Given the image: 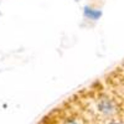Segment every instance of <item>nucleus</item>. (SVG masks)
I'll list each match as a JSON object with an SVG mask.
<instances>
[{
    "label": "nucleus",
    "instance_id": "f03ea898",
    "mask_svg": "<svg viewBox=\"0 0 124 124\" xmlns=\"http://www.w3.org/2000/svg\"><path fill=\"white\" fill-rule=\"evenodd\" d=\"M66 124H77L76 122H73V120H70V122H67Z\"/></svg>",
    "mask_w": 124,
    "mask_h": 124
},
{
    "label": "nucleus",
    "instance_id": "f257e3e1",
    "mask_svg": "<svg viewBox=\"0 0 124 124\" xmlns=\"http://www.w3.org/2000/svg\"><path fill=\"white\" fill-rule=\"evenodd\" d=\"M83 15H85V17L88 19V20L97 21V20H99L101 16H102V10H99V9H93V8H91V6H85Z\"/></svg>",
    "mask_w": 124,
    "mask_h": 124
},
{
    "label": "nucleus",
    "instance_id": "7ed1b4c3",
    "mask_svg": "<svg viewBox=\"0 0 124 124\" xmlns=\"http://www.w3.org/2000/svg\"><path fill=\"white\" fill-rule=\"evenodd\" d=\"M109 124H122V123H109Z\"/></svg>",
    "mask_w": 124,
    "mask_h": 124
}]
</instances>
